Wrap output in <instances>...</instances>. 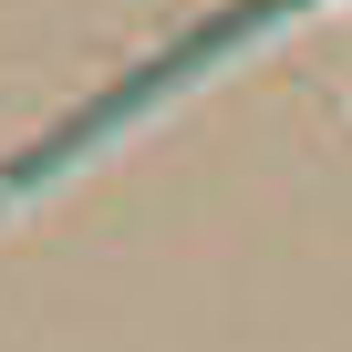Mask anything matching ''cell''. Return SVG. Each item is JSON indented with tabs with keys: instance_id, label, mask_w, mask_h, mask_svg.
I'll list each match as a JSON object with an SVG mask.
<instances>
[{
	"instance_id": "obj_1",
	"label": "cell",
	"mask_w": 352,
	"mask_h": 352,
	"mask_svg": "<svg viewBox=\"0 0 352 352\" xmlns=\"http://www.w3.org/2000/svg\"><path fill=\"white\" fill-rule=\"evenodd\" d=\"M290 11H311V0H228L218 21H197L187 42H166V52H155L145 73H124V83H114V94H94V104H83L73 124H52L42 145H21L11 166H0V218H11V208H21L32 187H52V176H73V166L94 155V145H114V135H124L135 114H155V104H176V94H187V83H197L208 63H228L239 42H259V32H280Z\"/></svg>"
}]
</instances>
